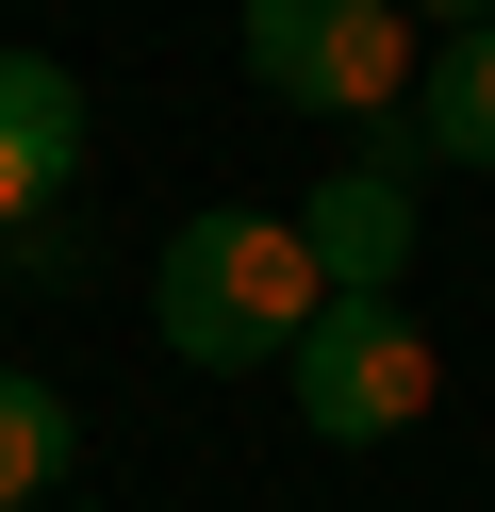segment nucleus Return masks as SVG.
<instances>
[{
  "mask_svg": "<svg viewBox=\"0 0 495 512\" xmlns=\"http://www.w3.org/2000/svg\"><path fill=\"white\" fill-rule=\"evenodd\" d=\"M314 314H330V281H314V248H297V215H248V199L182 215L165 265H149V331H165V364H198V380L297 364Z\"/></svg>",
  "mask_w": 495,
  "mask_h": 512,
  "instance_id": "obj_1",
  "label": "nucleus"
},
{
  "mask_svg": "<svg viewBox=\"0 0 495 512\" xmlns=\"http://www.w3.org/2000/svg\"><path fill=\"white\" fill-rule=\"evenodd\" d=\"M231 67L281 116H363V133H380V116H413L429 34L396 0H231Z\"/></svg>",
  "mask_w": 495,
  "mask_h": 512,
  "instance_id": "obj_2",
  "label": "nucleus"
},
{
  "mask_svg": "<svg viewBox=\"0 0 495 512\" xmlns=\"http://www.w3.org/2000/svg\"><path fill=\"white\" fill-rule=\"evenodd\" d=\"M281 380H297V430L314 446H396V430H429V397H446V364H429V331L396 298H330Z\"/></svg>",
  "mask_w": 495,
  "mask_h": 512,
  "instance_id": "obj_3",
  "label": "nucleus"
},
{
  "mask_svg": "<svg viewBox=\"0 0 495 512\" xmlns=\"http://www.w3.org/2000/svg\"><path fill=\"white\" fill-rule=\"evenodd\" d=\"M297 248H314L330 298H396V265H413V149H396V116H380V149H347L297 199Z\"/></svg>",
  "mask_w": 495,
  "mask_h": 512,
  "instance_id": "obj_4",
  "label": "nucleus"
},
{
  "mask_svg": "<svg viewBox=\"0 0 495 512\" xmlns=\"http://www.w3.org/2000/svg\"><path fill=\"white\" fill-rule=\"evenodd\" d=\"M83 149H99L83 83H66L50 50H0V232H17V215H50L66 182H83Z\"/></svg>",
  "mask_w": 495,
  "mask_h": 512,
  "instance_id": "obj_5",
  "label": "nucleus"
},
{
  "mask_svg": "<svg viewBox=\"0 0 495 512\" xmlns=\"http://www.w3.org/2000/svg\"><path fill=\"white\" fill-rule=\"evenodd\" d=\"M413 166H495V17L479 34H429V67H413Z\"/></svg>",
  "mask_w": 495,
  "mask_h": 512,
  "instance_id": "obj_6",
  "label": "nucleus"
},
{
  "mask_svg": "<svg viewBox=\"0 0 495 512\" xmlns=\"http://www.w3.org/2000/svg\"><path fill=\"white\" fill-rule=\"evenodd\" d=\"M66 446H83V413H66V380H33V364H0V512H50V479H66Z\"/></svg>",
  "mask_w": 495,
  "mask_h": 512,
  "instance_id": "obj_7",
  "label": "nucleus"
},
{
  "mask_svg": "<svg viewBox=\"0 0 495 512\" xmlns=\"http://www.w3.org/2000/svg\"><path fill=\"white\" fill-rule=\"evenodd\" d=\"M0 248H17V265H0V281H33V298H50V281L83 265V248H66V199H50V215H17V232H0Z\"/></svg>",
  "mask_w": 495,
  "mask_h": 512,
  "instance_id": "obj_8",
  "label": "nucleus"
},
{
  "mask_svg": "<svg viewBox=\"0 0 495 512\" xmlns=\"http://www.w3.org/2000/svg\"><path fill=\"white\" fill-rule=\"evenodd\" d=\"M396 17H413V34H479L495 0H396Z\"/></svg>",
  "mask_w": 495,
  "mask_h": 512,
  "instance_id": "obj_9",
  "label": "nucleus"
},
{
  "mask_svg": "<svg viewBox=\"0 0 495 512\" xmlns=\"http://www.w3.org/2000/svg\"><path fill=\"white\" fill-rule=\"evenodd\" d=\"M66 512H99V496H66Z\"/></svg>",
  "mask_w": 495,
  "mask_h": 512,
  "instance_id": "obj_10",
  "label": "nucleus"
}]
</instances>
